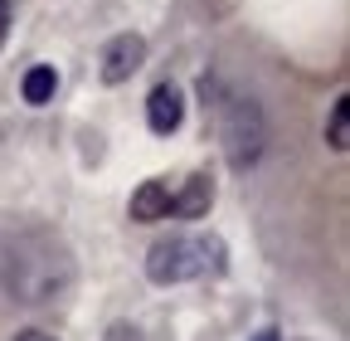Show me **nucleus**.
Here are the masks:
<instances>
[{
    "label": "nucleus",
    "instance_id": "11",
    "mask_svg": "<svg viewBox=\"0 0 350 341\" xmlns=\"http://www.w3.org/2000/svg\"><path fill=\"white\" fill-rule=\"evenodd\" d=\"M253 341H278V331H258V336H253Z\"/></svg>",
    "mask_w": 350,
    "mask_h": 341
},
{
    "label": "nucleus",
    "instance_id": "9",
    "mask_svg": "<svg viewBox=\"0 0 350 341\" xmlns=\"http://www.w3.org/2000/svg\"><path fill=\"white\" fill-rule=\"evenodd\" d=\"M326 142H331V151H345V147H350V98H345V93L331 103V127H326Z\"/></svg>",
    "mask_w": 350,
    "mask_h": 341
},
{
    "label": "nucleus",
    "instance_id": "2",
    "mask_svg": "<svg viewBox=\"0 0 350 341\" xmlns=\"http://www.w3.org/2000/svg\"><path fill=\"white\" fill-rule=\"evenodd\" d=\"M204 273H224V239L219 234H170L146 253V278L156 288H175Z\"/></svg>",
    "mask_w": 350,
    "mask_h": 341
},
{
    "label": "nucleus",
    "instance_id": "10",
    "mask_svg": "<svg viewBox=\"0 0 350 341\" xmlns=\"http://www.w3.org/2000/svg\"><path fill=\"white\" fill-rule=\"evenodd\" d=\"M15 341H54V336H44V331H20Z\"/></svg>",
    "mask_w": 350,
    "mask_h": 341
},
{
    "label": "nucleus",
    "instance_id": "7",
    "mask_svg": "<svg viewBox=\"0 0 350 341\" xmlns=\"http://www.w3.org/2000/svg\"><path fill=\"white\" fill-rule=\"evenodd\" d=\"M131 220H137V225L170 220V186L165 181H142V190L131 195Z\"/></svg>",
    "mask_w": 350,
    "mask_h": 341
},
{
    "label": "nucleus",
    "instance_id": "3",
    "mask_svg": "<svg viewBox=\"0 0 350 341\" xmlns=\"http://www.w3.org/2000/svg\"><path fill=\"white\" fill-rule=\"evenodd\" d=\"M219 112V142H224V156L234 170H248L262 156V142H268V122H262V108L248 93H224L214 103Z\"/></svg>",
    "mask_w": 350,
    "mask_h": 341
},
{
    "label": "nucleus",
    "instance_id": "8",
    "mask_svg": "<svg viewBox=\"0 0 350 341\" xmlns=\"http://www.w3.org/2000/svg\"><path fill=\"white\" fill-rule=\"evenodd\" d=\"M54 88H59V73H54V64H34L25 78H20V98L29 103V108H44L54 98Z\"/></svg>",
    "mask_w": 350,
    "mask_h": 341
},
{
    "label": "nucleus",
    "instance_id": "6",
    "mask_svg": "<svg viewBox=\"0 0 350 341\" xmlns=\"http://www.w3.org/2000/svg\"><path fill=\"white\" fill-rule=\"evenodd\" d=\"M214 205V181L209 176H190L180 190H170V215L175 220H200Z\"/></svg>",
    "mask_w": 350,
    "mask_h": 341
},
{
    "label": "nucleus",
    "instance_id": "1",
    "mask_svg": "<svg viewBox=\"0 0 350 341\" xmlns=\"http://www.w3.org/2000/svg\"><path fill=\"white\" fill-rule=\"evenodd\" d=\"M0 288H5L15 303H54L73 288V259L68 249L44 234V229H25V234H10L0 244Z\"/></svg>",
    "mask_w": 350,
    "mask_h": 341
},
{
    "label": "nucleus",
    "instance_id": "4",
    "mask_svg": "<svg viewBox=\"0 0 350 341\" xmlns=\"http://www.w3.org/2000/svg\"><path fill=\"white\" fill-rule=\"evenodd\" d=\"M98 64H103V68H98L103 83H126L131 73L146 64V39H142V34H117V39H107V49H103Z\"/></svg>",
    "mask_w": 350,
    "mask_h": 341
},
{
    "label": "nucleus",
    "instance_id": "5",
    "mask_svg": "<svg viewBox=\"0 0 350 341\" xmlns=\"http://www.w3.org/2000/svg\"><path fill=\"white\" fill-rule=\"evenodd\" d=\"M180 122H185V98L175 83H156L151 98H146V127L156 137H170V132H180Z\"/></svg>",
    "mask_w": 350,
    "mask_h": 341
}]
</instances>
